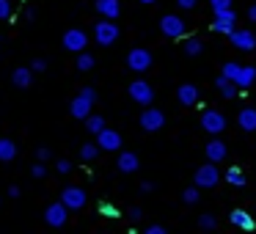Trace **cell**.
Returning <instances> with one entry per match:
<instances>
[{"label":"cell","mask_w":256,"mask_h":234,"mask_svg":"<svg viewBox=\"0 0 256 234\" xmlns=\"http://www.w3.org/2000/svg\"><path fill=\"white\" fill-rule=\"evenodd\" d=\"M160 34L168 39H182L188 34V25L179 14H166V17H160Z\"/></svg>","instance_id":"6da1fadb"},{"label":"cell","mask_w":256,"mask_h":234,"mask_svg":"<svg viewBox=\"0 0 256 234\" xmlns=\"http://www.w3.org/2000/svg\"><path fill=\"white\" fill-rule=\"evenodd\" d=\"M94 39H96V44H102V47H110V44H116L118 42V25L113 22V20H102V22H96V28H94Z\"/></svg>","instance_id":"7a4b0ae2"},{"label":"cell","mask_w":256,"mask_h":234,"mask_svg":"<svg viewBox=\"0 0 256 234\" xmlns=\"http://www.w3.org/2000/svg\"><path fill=\"white\" fill-rule=\"evenodd\" d=\"M127 91H130V100L144 105V108H149L152 102H154V88H152L146 80H132V83L127 86Z\"/></svg>","instance_id":"3957f363"},{"label":"cell","mask_w":256,"mask_h":234,"mask_svg":"<svg viewBox=\"0 0 256 234\" xmlns=\"http://www.w3.org/2000/svg\"><path fill=\"white\" fill-rule=\"evenodd\" d=\"M66 220H69V206L64 204V201H52V204L44 210V223L47 226L61 228V226H66Z\"/></svg>","instance_id":"277c9868"},{"label":"cell","mask_w":256,"mask_h":234,"mask_svg":"<svg viewBox=\"0 0 256 234\" xmlns=\"http://www.w3.org/2000/svg\"><path fill=\"white\" fill-rule=\"evenodd\" d=\"M138 124H140V130H146V132H157V130L166 127V113L157 110V108H144Z\"/></svg>","instance_id":"5b68a950"},{"label":"cell","mask_w":256,"mask_h":234,"mask_svg":"<svg viewBox=\"0 0 256 234\" xmlns=\"http://www.w3.org/2000/svg\"><path fill=\"white\" fill-rule=\"evenodd\" d=\"M237 28V12L232 8H223V12H215V20H212V30L215 34H232V30Z\"/></svg>","instance_id":"8992f818"},{"label":"cell","mask_w":256,"mask_h":234,"mask_svg":"<svg viewBox=\"0 0 256 234\" xmlns=\"http://www.w3.org/2000/svg\"><path fill=\"white\" fill-rule=\"evenodd\" d=\"M201 130H206L210 135H220L223 130H226V116H223L220 110H204L201 113Z\"/></svg>","instance_id":"52a82bcc"},{"label":"cell","mask_w":256,"mask_h":234,"mask_svg":"<svg viewBox=\"0 0 256 234\" xmlns=\"http://www.w3.org/2000/svg\"><path fill=\"white\" fill-rule=\"evenodd\" d=\"M228 42H232L237 50H242V52L256 50V34L248 30V28H234L232 34H228Z\"/></svg>","instance_id":"ba28073f"},{"label":"cell","mask_w":256,"mask_h":234,"mask_svg":"<svg viewBox=\"0 0 256 234\" xmlns=\"http://www.w3.org/2000/svg\"><path fill=\"white\" fill-rule=\"evenodd\" d=\"M193 182L198 184V188H215V184L220 182V171L215 168V162H206V166H201L198 171L193 174Z\"/></svg>","instance_id":"9c48e42d"},{"label":"cell","mask_w":256,"mask_h":234,"mask_svg":"<svg viewBox=\"0 0 256 234\" xmlns=\"http://www.w3.org/2000/svg\"><path fill=\"white\" fill-rule=\"evenodd\" d=\"M127 66L132 72H146L152 66V52L144 50V47H135V50L127 52Z\"/></svg>","instance_id":"30bf717a"},{"label":"cell","mask_w":256,"mask_h":234,"mask_svg":"<svg viewBox=\"0 0 256 234\" xmlns=\"http://www.w3.org/2000/svg\"><path fill=\"white\" fill-rule=\"evenodd\" d=\"M86 44H88V36H86L80 28H69L66 34H64V50H69V52H83Z\"/></svg>","instance_id":"8fae6325"},{"label":"cell","mask_w":256,"mask_h":234,"mask_svg":"<svg viewBox=\"0 0 256 234\" xmlns=\"http://www.w3.org/2000/svg\"><path fill=\"white\" fill-rule=\"evenodd\" d=\"M96 144H100L102 152H118L122 149V132L118 130H102V132H96Z\"/></svg>","instance_id":"7c38bea8"},{"label":"cell","mask_w":256,"mask_h":234,"mask_svg":"<svg viewBox=\"0 0 256 234\" xmlns=\"http://www.w3.org/2000/svg\"><path fill=\"white\" fill-rule=\"evenodd\" d=\"M61 201L69 206V210H83V206H86V190L69 184V188L61 190Z\"/></svg>","instance_id":"4fadbf2b"},{"label":"cell","mask_w":256,"mask_h":234,"mask_svg":"<svg viewBox=\"0 0 256 234\" xmlns=\"http://www.w3.org/2000/svg\"><path fill=\"white\" fill-rule=\"evenodd\" d=\"M176 100H179V105H184V108H193L196 102L201 100V91H198V86H193V83H182L176 88Z\"/></svg>","instance_id":"5bb4252c"},{"label":"cell","mask_w":256,"mask_h":234,"mask_svg":"<svg viewBox=\"0 0 256 234\" xmlns=\"http://www.w3.org/2000/svg\"><path fill=\"white\" fill-rule=\"evenodd\" d=\"M91 108H94V102H91V100H86L83 94H78L72 102H69V113H72L74 118H83V122L91 116Z\"/></svg>","instance_id":"9a60e30c"},{"label":"cell","mask_w":256,"mask_h":234,"mask_svg":"<svg viewBox=\"0 0 256 234\" xmlns=\"http://www.w3.org/2000/svg\"><path fill=\"white\" fill-rule=\"evenodd\" d=\"M228 220H232V226L242 228V232H254V228H256V218H250L245 210H232Z\"/></svg>","instance_id":"2e32d148"},{"label":"cell","mask_w":256,"mask_h":234,"mask_svg":"<svg viewBox=\"0 0 256 234\" xmlns=\"http://www.w3.org/2000/svg\"><path fill=\"white\" fill-rule=\"evenodd\" d=\"M116 166H118V171H122V174H135L140 168V160H138L135 152H122L118 160H116Z\"/></svg>","instance_id":"e0dca14e"},{"label":"cell","mask_w":256,"mask_h":234,"mask_svg":"<svg viewBox=\"0 0 256 234\" xmlns=\"http://www.w3.org/2000/svg\"><path fill=\"white\" fill-rule=\"evenodd\" d=\"M94 6L108 20H118V14H122V0H96Z\"/></svg>","instance_id":"ac0fdd59"},{"label":"cell","mask_w":256,"mask_h":234,"mask_svg":"<svg viewBox=\"0 0 256 234\" xmlns=\"http://www.w3.org/2000/svg\"><path fill=\"white\" fill-rule=\"evenodd\" d=\"M237 124L245 132H256V108H242L237 113Z\"/></svg>","instance_id":"d6986e66"},{"label":"cell","mask_w":256,"mask_h":234,"mask_svg":"<svg viewBox=\"0 0 256 234\" xmlns=\"http://www.w3.org/2000/svg\"><path fill=\"white\" fill-rule=\"evenodd\" d=\"M12 83L17 86V88H28L30 83H34V69L30 66H20L12 72Z\"/></svg>","instance_id":"ffe728a7"},{"label":"cell","mask_w":256,"mask_h":234,"mask_svg":"<svg viewBox=\"0 0 256 234\" xmlns=\"http://www.w3.org/2000/svg\"><path fill=\"white\" fill-rule=\"evenodd\" d=\"M204 152H206V160L210 162H220L223 157H226V144H223V140H210Z\"/></svg>","instance_id":"44dd1931"},{"label":"cell","mask_w":256,"mask_h":234,"mask_svg":"<svg viewBox=\"0 0 256 234\" xmlns=\"http://www.w3.org/2000/svg\"><path fill=\"white\" fill-rule=\"evenodd\" d=\"M234 83H237L240 88H250V86L256 83V66H240V74L234 78Z\"/></svg>","instance_id":"7402d4cb"},{"label":"cell","mask_w":256,"mask_h":234,"mask_svg":"<svg viewBox=\"0 0 256 234\" xmlns=\"http://www.w3.org/2000/svg\"><path fill=\"white\" fill-rule=\"evenodd\" d=\"M17 157V144L12 138H0V162H12Z\"/></svg>","instance_id":"603a6c76"},{"label":"cell","mask_w":256,"mask_h":234,"mask_svg":"<svg viewBox=\"0 0 256 234\" xmlns=\"http://www.w3.org/2000/svg\"><path fill=\"white\" fill-rule=\"evenodd\" d=\"M100 144H96V140H94V144H83V146H80V160H83V162H91V160H96V154H100Z\"/></svg>","instance_id":"cb8c5ba5"},{"label":"cell","mask_w":256,"mask_h":234,"mask_svg":"<svg viewBox=\"0 0 256 234\" xmlns=\"http://www.w3.org/2000/svg\"><path fill=\"white\" fill-rule=\"evenodd\" d=\"M223 176H226V182H228V184H234V188H242V184L248 182V179H245V174L240 171V168H234V166L228 168V171L223 174Z\"/></svg>","instance_id":"d4e9b609"},{"label":"cell","mask_w":256,"mask_h":234,"mask_svg":"<svg viewBox=\"0 0 256 234\" xmlns=\"http://www.w3.org/2000/svg\"><path fill=\"white\" fill-rule=\"evenodd\" d=\"M94 56H88V52H78V61H74V66H78V72H91L94 69Z\"/></svg>","instance_id":"484cf974"},{"label":"cell","mask_w":256,"mask_h":234,"mask_svg":"<svg viewBox=\"0 0 256 234\" xmlns=\"http://www.w3.org/2000/svg\"><path fill=\"white\" fill-rule=\"evenodd\" d=\"M182 50H184V56H201V52H204V42L201 39H184Z\"/></svg>","instance_id":"4316f807"},{"label":"cell","mask_w":256,"mask_h":234,"mask_svg":"<svg viewBox=\"0 0 256 234\" xmlns=\"http://www.w3.org/2000/svg\"><path fill=\"white\" fill-rule=\"evenodd\" d=\"M86 130H88V132H102V130H105V118L102 116H94V113H91L88 118H86Z\"/></svg>","instance_id":"83f0119b"},{"label":"cell","mask_w":256,"mask_h":234,"mask_svg":"<svg viewBox=\"0 0 256 234\" xmlns=\"http://www.w3.org/2000/svg\"><path fill=\"white\" fill-rule=\"evenodd\" d=\"M240 66H242V64H237V61H226V64H223V72H220V74H226L228 80H234V78L240 74Z\"/></svg>","instance_id":"f1b7e54d"},{"label":"cell","mask_w":256,"mask_h":234,"mask_svg":"<svg viewBox=\"0 0 256 234\" xmlns=\"http://www.w3.org/2000/svg\"><path fill=\"white\" fill-rule=\"evenodd\" d=\"M100 215H105V218H122V212H118L113 204H108V201H102V204H100Z\"/></svg>","instance_id":"f546056e"},{"label":"cell","mask_w":256,"mask_h":234,"mask_svg":"<svg viewBox=\"0 0 256 234\" xmlns=\"http://www.w3.org/2000/svg\"><path fill=\"white\" fill-rule=\"evenodd\" d=\"M237 88H240V86L234 83V80H228V83H226V86H223V88H220L223 100H234V96H237Z\"/></svg>","instance_id":"4dcf8cb0"},{"label":"cell","mask_w":256,"mask_h":234,"mask_svg":"<svg viewBox=\"0 0 256 234\" xmlns=\"http://www.w3.org/2000/svg\"><path fill=\"white\" fill-rule=\"evenodd\" d=\"M215 226H218V220L212 215H201L198 218V228H204V232H212Z\"/></svg>","instance_id":"1f68e13d"},{"label":"cell","mask_w":256,"mask_h":234,"mask_svg":"<svg viewBox=\"0 0 256 234\" xmlns=\"http://www.w3.org/2000/svg\"><path fill=\"white\" fill-rule=\"evenodd\" d=\"M182 201H184V204H196V201H198V184L184 190V193H182Z\"/></svg>","instance_id":"d6a6232c"},{"label":"cell","mask_w":256,"mask_h":234,"mask_svg":"<svg viewBox=\"0 0 256 234\" xmlns=\"http://www.w3.org/2000/svg\"><path fill=\"white\" fill-rule=\"evenodd\" d=\"M234 0H210V6H212V14L215 12H223V8H232Z\"/></svg>","instance_id":"836d02e7"},{"label":"cell","mask_w":256,"mask_h":234,"mask_svg":"<svg viewBox=\"0 0 256 234\" xmlns=\"http://www.w3.org/2000/svg\"><path fill=\"white\" fill-rule=\"evenodd\" d=\"M30 174H34L36 179H44V176H47V168H44V162H42V160H39V162H34V168H30Z\"/></svg>","instance_id":"e575fe53"},{"label":"cell","mask_w":256,"mask_h":234,"mask_svg":"<svg viewBox=\"0 0 256 234\" xmlns=\"http://www.w3.org/2000/svg\"><path fill=\"white\" fill-rule=\"evenodd\" d=\"M12 17V0H0V20Z\"/></svg>","instance_id":"d590c367"},{"label":"cell","mask_w":256,"mask_h":234,"mask_svg":"<svg viewBox=\"0 0 256 234\" xmlns=\"http://www.w3.org/2000/svg\"><path fill=\"white\" fill-rule=\"evenodd\" d=\"M30 69H34V72H44L47 61H44V58H34V61H30Z\"/></svg>","instance_id":"8d00e7d4"},{"label":"cell","mask_w":256,"mask_h":234,"mask_svg":"<svg viewBox=\"0 0 256 234\" xmlns=\"http://www.w3.org/2000/svg\"><path fill=\"white\" fill-rule=\"evenodd\" d=\"M50 157H52V152L47 149V146H42V149L36 152V160H42V162H47V160H50Z\"/></svg>","instance_id":"74e56055"},{"label":"cell","mask_w":256,"mask_h":234,"mask_svg":"<svg viewBox=\"0 0 256 234\" xmlns=\"http://www.w3.org/2000/svg\"><path fill=\"white\" fill-rule=\"evenodd\" d=\"M168 228L160 226V223H152V226H146V234H166Z\"/></svg>","instance_id":"f35d334b"},{"label":"cell","mask_w":256,"mask_h":234,"mask_svg":"<svg viewBox=\"0 0 256 234\" xmlns=\"http://www.w3.org/2000/svg\"><path fill=\"white\" fill-rule=\"evenodd\" d=\"M80 94L86 96V100H91V102H96V91L91 88V86H86V88H80Z\"/></svg>","instance_id":"ab89813d"},{"label":"cell","mask_w":256,"mask_h":234,"mask_svg":"<svg viewBox=\"0 0 256 234\" xmlns=\"http://www.w3.org/2000/svg\"><path fill=\"white\" fill-rule=\"evenodd\" d=\"M127 215H130V220H140V218H144V212H140V206H132Z\"/></svg>","instance_id":"60d3db41"},{"label":"cell","mask_w":256,"mask_h":234,"mask_svg":"<svg viewBox=\"0 0 256 234\" xmlns=\"http://www.w3.org/2000/svg\"><path fill=\"white\" fill-rule=\"evenodd\" d=\"M58 171L69 174V171H72V162H69V160H58Z\"/></svg>","instance_id":"b9f144b4"},{"label":"cell","mask_w":256,"mask_h":234,"mask_svg":"<svg viewBox=\"0 0 256 234\" xmlns=\"http://www.w3.org/2000/svg\"><path fill=\"white\" fill-rule=\"evenodd\" d=\"M196 3H198V0H176L179 8H196Z\"/></svg>","instance_id":"7bdbcfd3"},{"label":"cell","mask_w":256,"mask_h":234,"mask_svg":"<svg viewBox=\"0 0 256 234\" xmlns=\"http://www.w3.org/2000/svg\"><path fill=\"white\" fill-rule=\"evenodd\" d=\"M152 190H154V184H152V182H140V193H152Z\"/></svg>","instance_id":"ee69618b"},{"label":"cell","mask_w":256,"mask_h":234,"mask_svg":"<svg viewBox=\"0 0 256 234\" xmlns=\"http://www.w3.org/2000/svg\"><path fill=\"white\" fill-rule=\"evenodd\" d=\"M226 83H228V78H226V74H220V78H215V86H218V88H223Z\"/></svg>","instance_id":"f6af8a7d"},{"label":"cell","mask_w":256,"mask_h":234,"mask_svg":"<svg viewBox=\"0 0 256 234\" xmlns=\"http://www.w3.org/2000/svg\"><path fill=\"white\" fill-rule=\"evenodd\" d=\"M248 20H250V22H256V3H254V6H248Z\"/></svg>","instance_id":"bcb514c9"},{"label":"cell","mask_w":256,"mask_h":234,"mask_svg":"<svg viewBox=\"0 0 256 234\" xmlns=\"http://www.w3.org/2000/svg\"><path fill=\"white\" fill-rule=\"evenodd\" d=\"M34 17H36V8L28 6V8H25V20H34Z\"/></svg>","instance_id":"7dc6e473"},{"label":"cell","mask_w":256,"mask_h":234,"mask_svg":"<svg viewBox=\"0 0 256 234\" xmlns=\"http://www.w3.org/2000/svg\"><path fill=\"white\" fill-rule=\"evenodd\" d=\"M8 196H12V198H20V188H17V184H12V188H8Z\"/></svg>","instance_id":"c3c4849f"},{"label":"cell","mask_w":256,"mask_h":234,"mask_svg":"<svg viewBox=\"0 0 256 234\" xmlns=\"http://www.w3.org/2000/svg\"><path fill=\"white\" fill-rule=\"evenodd\" d=\"M140 3H144V6H152V3H157V0H140Z\"/></svg>","instance_id":"681fc988"},{"label":"cell","mask_w":256,"mask_h":234,"mask_svg":"<svg viewBox=\"0 0 256 234\" xmlns=\"http://www.w3.org/2000/svg\"><path fill=\"white\" fill-rule=\"evenodd\" d=\"M0 42H3V39H0Z\"/></svg>","instance_id":"f907efd6"}]
</instances>
